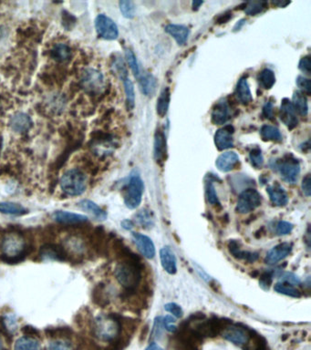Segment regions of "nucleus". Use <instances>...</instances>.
I'll list each match as a JSON object with an SVG mask.
<instances>
[{"label":"nucleus","instance_id":"f257e3e1","mask_svg":"<svg viewBox=\"0 0 311 350\" xmlns=\"http://www.w3.org/2000/svg\"><path fill=\"white\" fill-rule=\"evenodd\" d=\"M142 264L135 254L130 255L126 261L122 262L115 269V276L118 282L126 289L136 288L142 278Z\"/></svg>","mask_w":311,"mask_h":350},{"label":"nucleus","instance_id":"f03ea898","mask_svg":"<svg viewBox=\"0 0 311 350\" xmlns=\"http://www.w3.org/2000/svg\"><path fill=\"white\" fill-rule=\"evenodd\" d=\"M270 166L275 172L279 173L285 182L289 184L296 183L300 173L299 162L292 154H286L281 158L271 161Z\"/></svg>","mask_w":311,"mask_h":350},{"label":"nucleus","instance_id":"7ed1b4c3","mask_svg":"<svg viewBox=\"0 0 311 350\" xmlns=\"http://www.w3.org/2000/svg\"><path fill=\"white\" fill-rule=\"evenodd\" d=\"M61 187L63 192L69 196H79L87 188V178L79 169H71L63 174L61 179Z\"/></svg>","mask_w":311,"mask_h":350},{"label":"nucleus","instance_id":"20e7f679","mask_svg":"<svg viewBox=\"0 0 311 350\" xmlns=\"http://www.w3.org/2000/svg\"><path fill=\"white\" fill-rule=\"evenodd\" d=\"M94 335L103 341H112L120 334L121 325L115 317L111 316H98L94 322Z\"/></svg>","mask_w":311,"mask_h":350},{"label":"nucleus","instance_id":"39448f33","mask_svg":"<svg viewBox=\"0 0 311 350\" xmlns=\"http://www.w3.org/2000/svg\"><path fill=\"white\" fill-rule=\"evenodd\" d=\"M145 191V184L138 173H131L129 183L125 187L124 198L125 206L129 209H136L142 203L143 193Z\"/></svg>","mask_w":311,"mask_h":350},{"label":"nucleus","instance_id":"423d86ee","mask_svg":"<svg viewBox=\"0 0 311 350\" xmlns=\"http://www.w3.org/2000/svg\"><path fill=\"white\" fill-rule=\"evenodd\" d=\"M1 248L3 254L8 257V259L16 260L24 254L26 244L23 237L19 233H9L3 239Z\"/></svg>","mask_w":311,"mask_h":350},{"label":"nucleus","instance_id":"0eeeda50","mask_svg":"<svg viewBox=\"0 0 311 350\" xmlns=\"http://www.w3.org/2000/svg\"><path fill=\"white\" fill-rule=\"evenodd\" d=\"M261 195L255 189H247L243 191L236 205V211L239 213H248L256 210L261 206Z\"/></svg>","mask_w":311,"mask_h":350},{"label":"nucleus","instance_id":"6e6552de","mask_svg":"<svg viewBox=\"0 0 311 350\" xmlns=\"http://www.w3.org/2000/svg\"><path fill=\"white\" fill-rule=\"evenodd\" d=\"M98 35L107 41H114L119 36V29L115 22L106 15L100 14L95 20Z\"/></svg>","mask_w":311,"mask_h":350},{"label":"nucleus","instance_id":"1a4fd4ad","mask_svg":"<svg viewBox=\"0 0 311 350\" xmlns=\"http://www.w3.org/2000/svg\"><path fill=\"white\" fill-rule=\"evenodd\" d=\"M83 89L88 93L96 94L104 87V78L103 74L96 69H86L82 77Z\"/></svg>","mask_w":311,"mask_h":350},{"label":"nucleus","instance_id":"9d476101","mask_svg":"<svg viewBox=\"0 0 311 350\" xmlns=\"http://www.w3.org/2000/svg\"><path fill=\"white\" fill-rule=\"evenodd\" d=\"M222 335L224 338L239 347L247 345L250 339V333L249 331L236 325L226 326L225 329L222 330Z\"/></svg>","mask_w":311,"mask_h":350},{"label":"nucleus","instance_id":"9b49d317","mask_svg":"<svg viewBox=\"0 0 311 350\" xmlns=\"http://www.w3.org/2000/svg\"><path fill=\"white\" fill-rule=\"evenodd\" d=\"M235 129L232 125H227L217 130L214 134V144L219 151H225L234 146Z\"/></svg>","mask_w":311,"mask_h":350},{"label":"nucleus","instance_id":"f8f14e48","mask_svg":"<svg viewBox=\"0 0 311 350\" xmlns=\"http://www.w3.org/2000/svg\"><path fill=\"white\" fill-rule=\"evenodd\" d=\"M279 118L290 130L295 129L298 124L297 112L294 109L292 103L289 99L285 98L281 102V106L279 110Z\"/></svg>","mask_w":311,"mask_h":350},{"label":"nucleus","instance_id":"ddd939ff","mask_svg":"<svg viewBox=\"0 0 311 350\" xmlns=\"http://www.w3.org/2000/svg\"><path fill=\"white\" fill-rule=\"evenodd\" d=\"M132 240L138 248L140 253L148 259H152L155 255V247L152 239L142 233H132Z\"/></svg>","mask_w":311,"mask_h":350},{"label":"nucleus","instance_id":"4468645a","mask_svg":"<svg viewBox=\"0 0 311 350\" xmlns=\"http://www.w3.org/2000/svg\"><path fill=\"white\" fill-rule=\"evenodd\" d=\"M154 159L157 164L163 165L167 158V141L165 131L158 129L154 134Z\"/></svg>","mask_w":311,"mask_h":350},{"label":"nucleus","instance_id":"2eb2a0df","mask_svg":"<svg viewBox=\"0 0 311 350\" xmlns=\"http://www.w3.org/2000/svg\"><path fill=\"white\" fill-rule=\"evenodd\" d=\"M231 118L230 108L228 103L226 100L220 101L216 103L212 110L211 119L212 123L215 125H223L227 124Z\"/></svg>","mask_w":311,"mask_h":350},{"label":"nucleus","instance_id":"dca6fc26","mask_svg":"<svg viewBox=\"0 0 311 350\" xmlns=\"http://www.w3.org/2000/svg\"><path fill=\"white\" fill-rule=\"evenodd\" d=\"M292 244L290 243H282L272 248L269 251L266 256V263L270 265L277 264L279 261L283 260L292 251Z\"/></svg>","mask_w":311,"mask_h":350},{"label":"nucleus","instance_id":"f3484780","mask_svg":"<svg viewBox=\"0 0 311 350\" xmlns=\"http://www.w3.org/2000/svg\"><path fill=\"white\" fill-rule=\"evenodd\" d=\"M239 164V156L235 151H227L216 159L215 165L219 171L228 172L234 170Z\"/></svg>","mask_w":311,"mask_h":350},{"label":"nucleus","instance_id":"a211bd4d","mask_svg":"<svg viewBox=\"0 0 311 350\" xmlns=\"http://www.w3.org/2000/svg\"><path fill=\"white\" fill-rule=\"evenodd\" d=\"M160 259L162 267L170 275H174L177 272V262L175 254L169 247H165L160 250Z\"/></svg>","mask_w":311,"mask_h":350},{"label":"nucleus","instance_id":"6ab92c4d","mask_svg":"<svg viewBox=\"0 0 311 350\" xmlns=\"http://www.w3.org/2000/svg\"><path fill=\"white\" fill-rule=\"evenodd\" d=\"M267 192L270 195V201L274 206L282 207L289 203L288 193L284 190L283 187L278 184H275L267 188Z\"/></svg>","mask_w":311,"mask_h":350},{"label":"nucleus","instance_id":"aec40b11","mask_svg":"<svg viewBox=\"0 0 311 350\" xmlns=\"http://www.w3.org/2000/svg\"><path fill=\"white\" fill-rule=\"evenodd\" d=\"M229 252L236 259L245 260V261L255 262L258 259V254L254 252H249L241 250L239 242L236 240H232L228 244Z\"/></svg>","mask_w":311,"mask_h":350},{"label":"nucleus","instance_id":"412c9836","mask_svg":"<svg viewBox=\"0 0 311 350\" xmlns=\"http://www.w3.org/2000/svg\"><path fill=\"white\" fill-rule=\"evenodd\" d=\"M166 32L169 35H171L173 39L175 40V41L177 42L179 45H185L186 42L188 40V37L190 35V30L189 28L183 26V25H175V24H169L166 26Z\"/></svg>","mask_w":311,"mask_h":350},{"label":"nucleus","instance_id":"4be33fe9","mask_svg":"<svg viewBox=\"0 0 311 350\" xmlns=\"http://www.w3.org/2000/svg\"><path fill=\"white\" fill-rule=\"evenodd\" d=\"M53 218L61 224H83L88 222V217L85 215L65 211H57L53 214Z\"/></svg>","mask_w":311,"mask_h":350},{"label":"nucleus","instance_id":"5701e85b","mask_svg":"<svg viewBox=\"0 0 311 350\" xmlns=\"http://www.w3.org/2000/svg\"><path fill=\"white\" fill-rule=\"evenodd\" d=\"M235 95L237 100L242 103L243 105H249V103L253 102V96L249 88L248 80L246 78H241L238 81L235 89Z\"/></svg>","mask_w":311,"mask_h":350},{"label":"nucleus","instance_id":"b1692460","mask_svg":"<svg viewBox=\"0 0 311 350\" xmlns=\"http://www.w3.org/2000/svg\"><path fill=\"white\" fill-rule=\"evenodd\" d=\"M78 206L84 211L90 213L99 221H104L107 218V213L100 206L90 200H82L78 203Z\"/></svg>","mask_w":311,"mask_h":350},{"label":"nucleus","instance_id":"393cba45","mask_svg":"<svg viewBox=\"0 0 311 350\" xmlns=\"http://www.w3.org/2000/svg\"><path fill=\"white\" fill-rule=\"evenodd\" d=\"M140 88L142 92L147 97H152L157 89V81L156 79L150 73L142 76L139 78Z\"/></svg>","mask_w":311,"mask_h":350},{"label":"nucleus","instance_id":"a878e982","mask_svg":"<svg viewBox=\"0 0 311 350\" xmlns=\"http://www.w3.org/2000/svg\"><path fill=\"white\" fill-rule=\"evenodd\" d=\"M31 125L30 118L25 113H17L10 120L11 128L17 132H25L28 131Z\"/></svg>","mask_w":311,"mask_h":350},{"label":"nucleus","instance_id":"bb28decb","mask_svg":"<svg viewBox=\"0 0 311 350\" xmlns=\"http://www.w3.org/2000/svg\"><path fill=\"white\" fill-rule=\"evenodd\" d=\"M292 105L300 116L306 117L309 113V104L307 97L301 91L297 90L294 92L292 98Z\"/></svg>","mask_w":311,"mask_h":350},{"label":"nucleus","instance_id":"cd10ccee","mask_svg":"<svg viewBox=\"0 0 311 350\" xmlns=\"http://www.w3.org/2000/svg\"><path fill=\"white\" fill-rule=\"evenodd\" d=\"M170 101H171V92H170V89L168 87H166L160 93L159 98L157 100V104H156V111H157V114L161 118H164L167 114L169 105H170Z\"/></svg>","mask_w":311,"mask_h":350},{"label":"nucleus","instance_id":"c85d7f7f","mask_svg":"<svg viewBox=\"0 0 311 350\" xmlns=\"http://www.w3.org/2000/svg\"><path fill=\"white\" fill-rule=\"evenodd\" d=\"M260 135L264 142H276L282 141V134L280 131L271 125H263L260 129Z\"/></svg>","mask_w":311,"mask_h":350},{"label":"nucleus","instance_id":"c756f323","mask_svg":"<svg viewBox=\"0 0 311 350\" xmlns=\"http://www.w3.org/2000/svg\"><path fill=\"white\" fill-rule=\"evenodd\" d=\"M41 255L44 259L63 260L64 252L62 249L54 245H46L41 250Z\"/></svg>","mask_w":311,"mask_h":350},{"label":"nucleus","instance_id":"7c9ffc66","mask_svg":"<svg viewBox=\"0 0 311 350\" xmlns=\"http://www.w3.org/2000/svg\"><path fill=\"white\" fill-rule=\"evenodd\" d=\"M14 350H41V346L33 337L22 336L16 341Z\"/></svg>","mask_w":311,"mask_h":350},{"label":"nucleus","instance_id":"2f4dec72","mask_svg":"<svg viewBox=\"0 0 311 350\" xmlns=\"http://www.w3.org/2000/svg\"><path fill=\"white\" fill-rule=\"evenodd\" d=\"M0 213L19 216L28 213V210L19 204L11 202H3L0 203Z\"/></svg>","mask_w":311,"mask_h":350},{"label":"nucleus","instance_id":"473e14b6","mask_svg":"<svg viewBox=\"0 0 311 350\" xmlns=\"http://www.w3.org/2000/svg\"><path fill=\"white\" fill-rule=\"evenodd\" d=\"M70 56H71V50L69 46L62 43L57 44L51 49V57L57 62H66L69 60Z\"/></svg>","mask_w":311,"mask_h":350},{"label":"nucleus","instance_id":"72a5a7b5","mask_svg":"<svg viewBox=\"0 0 311 350\" xmlns=\"http://www.w3.org/2000/svg\"><path fill=\"white\" fill-rule=\"evenodd\" d=\"M257 80L263 89H270L276 83V76L272 69H264L259 73Z\"/></svg>","mask_w":311,"mask_h":350},{"label":"nucleus","instance_id":"f704fd0d","mask_svg":"<svg viewBox=\"0 0 311 350\" xmlns=\"http://www.w3.org/2000/svg\"><path fill=\"white\" fill-rule=\"evenodd\" d=\"M244 11L249 16H256L264 12L268 7L269 3L267 1H250L246 3Z\"/></svg>","mask_w":311,"mask_h":350},{"label":"nucleus","instance_id":"c9c22d12","mask_svg":"<svg viewBox=\"0 0 311 350\" xmlns=\"http://www.w3.org/2000/svg\"><path fill=\"white\" fill-rule=\"evenodd\" d=\"M124 86L125 96H126V105L128 110H131L135 107V92L134 85L129 78H126L124 81Z\"/></svg>","mask_w":311,"mask_h":350},{"label":"nucleus","instance_id":"e433bc0d","mask_svg":"<svg viewBox=\"0 0 311 350\" xmlns=\"http://www.w3.org/2000/svg\"><path fill=\"white\" fill-rule=\"evenodd\" d=\"M274 290L278 294H282V295L295 297V298H298L301 296L300 292L296 288H294L293 285H290L286 282L277 283L274 287Z\"/></svg>","mask_w":311,"mask_h":350},{"label":"nucleus","instance_id":"4c0bfd02","mask_svg":"<svg viewBox=\"0 0 311 350\" xmlns=\"http://www.w3.org/2000/svg\"><path fill=\"white\" fill-rule=\"evenodd\" d=\"M135 218H136V221H137L139 225L142 227H145V228H151L153 226V224H154V220L152 217L151 211H148L145 209L140 211L135 215Z\"/></svg>","mask_w":311,"mask_h":350},{"label":"nucleus","instance_id":"58836bf2","mask_svg":"<svg viewBox=\"0 0 311 350\" xmlns=\"http://www.w3.org/2000/svg\"><path fill=\"white\" fill-rule=\"evenodd\" d=\"M249 159H250L251 165H253L256 169H260L264 165L262 151L259 147H255L250 151Z\"/></svg>","mask_w":311,"mask_h":350},{"label":"nucleus","instance_id":"ea45409f","mask_svg":"<svg viewBox=\"0 0 311 350\" xmlns=\"http://www.w3.org/2000/svg\"><path fill=\"white\" fill-rule=\"evenodd\" d=\"M125 58L128 62V65L130 66L131 71L133 72L136 78H140V68H139L138 62L136 59V56L131 51V49L126 48L125 49Z\"/></svg>","mask_w":311,"mask_h":350},{"label":"nucleus","instance_id":"a19ab883","mask_svg":"<svg viewBox=\"0 0 311 350\" xmlns=\"http://www.w3.org/2000/svg\"><path fill=\"white\" fill-rule=\"evenodd\" d=\"M120 9L122 14L124 15V17L126 19H133L135 16V10L136 7L132 1H128V0H124L120 2Z\"/></svg>","mask_w":311,"mask_h":350},{"label":"nucleus","instance_id":"79ce46f5","mask_svg":"<svg viewBox=\"0 0 311 350\" xmlns=\"http://www.w3.org/2000/svg\"><path fill=\"white\" fill-rule=\"evenodd\" d=\"M297 87L300 89L299 91H301L303 94L307 95H311V80L305 76H298L297 78Z\"/></svg>","mask_w":311,"mask_h":350},{"label":"nucleus","instance_id":"37998d69","mask_svg":"<svg viewBox=\"0 0 311 350\" xmlns=\"http://www.w3.org/2000/svg\"><path fill=\"white\" fill-rule=\"evenodd\" d=\"M207 197L208 203H210L212 206H220V202L212 182H209L207 185Z\"/></svg>","mask_w":311,"mask_h":350},{"label":"nucleus","instance_id":"c03bdc74","mask_svg":"<svg viewBox=\"0 0 311 350\" xmlns=\"http://www.w3.org/2000/svg\"><path fill=\"white\" fill-rule=\"evenodd\" d=\"M293 228L294 226L290 223L286 222V221H280L277 223V226H276V233L277 235H286V234L290 233Z\"/></svg>","mask_w":311,"mask_h":350},{"label":"nucleus","instance_id":"a18cd8bd","mask_svg":"<svg viewBox=\"0 0 311 350\" xmlns=\"http://www.w3.org/2000/svg\"><path fill=\"white\" fill-rule=\"evenodd\" d=\"M49 350H73V347L69 341L59 339L49 344Z\"/></svg>","mask_w":311,"mask_h":350},{"label":"nucleus","instance_id":"49530a36","mask_svg":"<svg viewBox=\"0 0 311 350\" xmlns=\"http://www.w3.org/2000/svg\"><path fill=\"white\" fill-rule=\"evenodd\" d=\"M165 309H166L167 312L171 313L173 316L177 317V318H180L183 316V309L181 308L179 305L175 304V303H168L165 306Z\"/></svg>","mask_w":311,"mask_h":350},{"label":"nucleus","instance_id":"de8ad7c7","mask_svg":"<svg viewBox=\"0 0 311 350\" xmlns=\"http://www.w3.org/2000/svg\"><path fill=\"white\" fill-rule=\"evenodd\" d=\"M298 69H300L304 74L310 75L311 72V62L310 56H305L298 63Z\"/></svg>","mask_w":311,"mask_h":350},{"label":"nucleus","instance_id":"09e8293b","mask_svg":"<svg viewBox=\"0 0 311 350\" xmlns=\"http://www.w3.org/2000/svg\"><path fill=\"white\" fill-rule=\"evenodd\" d=\"M263 116L268 120L274 119V104L272 101H268L263 107Z\"/></svg>","mask_w":311,"mask_h":350},{"label":"nucleus","instance_id":"8fccbe9b","mask_svg":"<svg viewBox=\"0 0 311 350\" xmlns=\"http://www.w3.org/2000/svg\"><path fill=\"white\" fill-rule=\"evenodd\" d=\"M302 191L304 192L305 195L310 197L311 194V174H307L302 180L301 184Z\"/></svg>","mask_w":311,"mask_h":350},{"label":"nucleus","instance_id":"3c124183","mask_svg":"<svg viewBox=\"0 0 311 350\" xmlns=\"http://www.w3.org/2000/svg\"><path fill=\"white\" fill-rule=\"evenodd\" d=\"M281 277V280L286 283H289L290 285H297L300 283L299 278L297 277V275L292 274V273H284L282 275H280Z\"/></svg>","mask_w":311,"mask_h":350},{"label":"nucleus","instance_id":"603ef678","mask_svg":"<svg viewBox=\"0 0 311 350\" xmlns=\"http://www.w3.org/2000/svg\"><path fill=\"white\" fill-rule=\"evenodd\" d=\"M231 18H232V14H231V13H226V14L221 15V16L218 18V20H217V23H218V24L227 23Z\"/></svg>","mask_w":311,"mask_h":350},{"label":"nucleus","instance_id":"864d4df0","mask_svg":"<svg viewBox=\"0 0 311 350\" xmlns=\"http://www.w3.org/2000/svg\"><path fill=\"white\" fill-rule=\"evenodd\" d=\"M122 226L124 227L126 230H131L134 226L133 223L131 222V220H124L122 222Z\"/></svg>","mask_w":311,"mask_h":350},{"label":"nucleus","instance_id":"5fc2aeb1","mask_svg":"<svg viewBox=\"0 0 311 350\" xmlns=\"http://www.w3.org/2000/svg\"><path fill=\"white\" fill-rule=\"evenodd\" d=\"M145 350H165L164 349H162L160 347L159 345H157L156 343L150 344Z\"/></svg>","mask_w":311,"mask_h":350},{"label":"nucleus","instance_id":"6e6d98bb","mask_svg":"<svg viewBox=\"0 0 311 350\" xmlns=\"http://www.w3.org/2000/svg\"><path fill=\"white\" fill-rule=\"evenodd\" d=\"M290 2H283V1H274L273 4L276 5L277 7H285L286 6H288Z\"/></svg>","mask_w":311,"mask_h":350},{"label":"nucleus","instance_id":"4d7b16f0","mask_svg":"<svg viewBox=\"0 0 311 350\" xmlns=\"http://www.w3.org/2000/svg\"><path fill=\"white\" fill-rule=\"evenodd\" d=\"M203 3H204L203 1H194V2H193V8H194V10H197L201 5H203Z\"/></svg>","mask_w":311,"mask_h":350},{"label":"nucleus","instance_id":"13d9d810","mask_svg":"<svg viewBox=\"0 0 311 350\" xmlns=\"http://www.w3.org/2000/svg\"><path fill=\"white\" fill-rule=\"evenodd\" d=\"M4 350V343H3V340H2V338L0 336V350Z\"/></svg>","mask_w":311,"mask_h":350},{"label":"nucleus","instance_id":"bf43d9fd","mask_svg":"<svg viewBox=\"0 0 311 350\" xmlns=\"http://www.w3.org/2000/svg\"><path fill=\"white\" fill-rule=\"evenodd\" d=\"M1 143H2V140H1V137H0V150H1V144H2Z\"/></svg>","mask_w":311,"mask_h":350}]
</instances>
